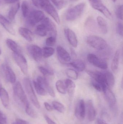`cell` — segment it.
Instances as JSON below:
<instances>
[{"mask_svg": "<svg viewBox=\"0 0 123 124\" xmlns=\"http://www.w3.org/2000/svg\"><path fill=\"white\" fill-rule=\"evenodd\" d=\"M37 7L43 9L52 17L57 24H60V19L58 13L49 0H38Z\"/></svg>", "mask_w": 123, "mask_h": 124, "instance_id": "cell-1", "label": "cell"}, {"mask_svg": "<svg viewBox=\"0 0 123 124\" xmlns=\"http://www.w3.org/2000/svg\"><path fill=\"white\" fill-rule=\"evenodd\" d=\"M87 43L91 47L104 52L108 51V46L107 41L102 38L95 35H90L87 38Z\"/></svg>", "mask_w": 123, "mask_h": 124, "instance_id": "cell-2", "label": "cell"}, {"mask_svg": "<svg viewBox=\"0 0 123 124\" xmlns=\"http://www.w3.org/2000/svg\"><path fill=\"white\" fill-rule=\"evenodd\" d=\"M85 6V3H81L69 9L66 13V20L73 21L78 19L84 12Z\"/></svg>", "mask_w": 123, "mask_h": 124, "instance_id": "cell-3", "label": "cell"}, {"mask_svg": "<svg viewBox=\"0 0 123 124\" xmlns=\"http://www.w3.org/2000/svg\"><path fill=\"white\" fill-rule=\"evenodd\" d=\"M13 90L15 100L19 104L24 106V108L30 104L23 87L19 82L15 84Z\"/></svg>", "mask_w": 123, "mask_h": 124, "instance_id": "cell-4", "label": "cell"}, {"mask_svg": "<svg viewBox=\"0 0 123 124\" xmlns=\"http://www.w3.org/2000/svg\"><path fill=\"white\" fill-rule=\"evenodd\" d=\"M23 82L25 89L31 102L37 108H39L40 105L32 88L29 79L27 77L23 79Z\"/></svg>", "mask_w": 123, "mask_h": 124, "instance_id": "cell-5", "label": "cell"}, {"mask_svg": "<svg viewBox=\"0 0 123 124\" xmlns=\"http://www.w3.org/2000/svg\"><path fill=\"white\" fill-rule=\"evenodd\" d=\"M87 73L97 83L99 84L102 87V91L108 87L105 83V77L104 73L98 71L87 70Z\"/></svg>", "mask_w": 123, "mask_h": 124, "instance_id": "cell-6", "label": "cell"}, {"mask_svg": "<svg viewBox=\"0 0 123 124\" xmlns=\"http://www.w3.org/2000/svg\"><path fill=\"white\" fill-rule=\"evenodd\" d=\"M13 58L17 65L24 74L28 73V65L25 57L21 54L13 53Z\"/></svg>", "mask_w": 123, "mask_h": 124, "instance_id": "cell-7", "label": "cell"}, {"mask_svg": "<svg viewBox=\"0 0 123 124\" xmlns=\"http://www.w3.org/2000/svg\"><path fill=\"white\" fill-rule=\"evenodd\" d=\"M27 17L28 23L32 26H35L45 18L43 12L40 10L32 11L30 13Z\"/></svg>", "mask_w": 123, "mask_h": 124, "instance_id": "cell-8", "label": "cell"}, {"mask_svg": "<svg viewBox=\"0 0 123 124\" xmlns=\"http://www.w3.org/2000/svg\"><path fill=\"white\" fill-rule=\"evenodd\" d=\"M87 60L91 64L99 68L102 69L108 68V64L107 62L94 54H89L87 55Z\"/></svg>", "mask_w": 123, "mask_h": 124, "instance_id": "cell-9", "label": "cell"}, {"mask_svg": "<svg viewBox=\"0 0 123 124\" xmlns=\"http://www.w3.org/2000/svg\"><path fill=\"white\" fill-rule=\"evenodd\" d=\"M28 52L33 59L37 62H40L43 57L42 51L40 47L35 45L28 46Z\"/></svg>", "mask_w": 123, "mask_h": 124, "instance_id": "cell-10", "label": "cell"}, {"mask_svg": "<svg viewBox=\"0 0 123 124\" xmlns=\"http://www.w3.org/2000/svg\"><path fill=\"white\" fill-rule=\"evenodd\" d=\"M86 114V105L83 100L79 101L77 104L75 110V115L80 120L84 119Z\"/></svg>", "mask_w": 123, "mask_h": 124, "instance_id": "cell-11", "label": "cell"}, {"mask_svg": "<svg viewBox=\"0 0 123 124\" xmlns=\"http://www.w3.org/2000/svg\"><path fill=\"white\" fill-rule=\"evenodd\" d=\"M64 34L70 45L74 48H76L78 46V41L75 33L70 28L64 29Z\"/></svg>", "mask_w": 123, "mask_h": 124, "instance_id": "cell-12", "label": "cell"}, {"mask_svg": "<svg viewBox=\"0 0 123 124\" xmlns=\"http://www.w3.org/2000/svg\"><path fill=\"white\" fill-rule=\"evenodd\" d=\"M2 69L6 80L12 84L15 83L16 75L11 68L7 64H4L2 66Z\"/></svg>", "mask_w": 123, "mask_h": 124, "instance_id": "cell-13", "label": "cell"}, {"mask_svg": "<svg viewBox=\"0 0 123 124\" xmlns=\"http://www.w3.org/2000/svg\"><path fill=\"white\" fill-rule=\"evenodd\" d=\"M57 54L60 62L69 63L71 62V58L68 52L62 46H58L56 48Z\"/></svg>", "mask_w": 123, "mask_h": 124, "instance_id": "cell-14", "label": "cell"}, {"mask_svg": "<svg viewBox=\"0 0 123 124\" xmlns=\"http://www.w3.org/2000/svg\"><path fill=\"white\" fill-rule=\"evenodd\" d=\"M37 81L43 87L51 96L52 97H55V93L54 90L46 79L41 76H38L37 78Z\"/></svg>", "mask_w": 123, "mask_h": 124, "instance_id": "cell-15", "label": "cell"}, {"mask_svg": "<svg viewBox=\"0 0 123 124\" xmlns=\"http://www.w3.org/2000/svg\"><path fill=\"white\" fill-rule=\"evenodd\" d=\"M105 98L107 102L110 106H113L116 103V99L115 94L110 88L107 87L103 90Z\"/></svg>", "mask_w": 123, "mask_h": 124, "instance_id": "cell-16", "label": "cell"}, {"mask_svg": "<svg viewBox=\"0 0 123 124\" xmlns=\"http://www.w3.org/2000/svg\"><path fill=\"white\" fill-rule=\"evenodd\" d=\"M92 8L100 12L103 14L106 17L110 19L112 18V14L107 8L103 3L100 2L95 4L91 5Z\"/></svg>", "mask_w": 123, "mask_h": 124, "instance_id": "cell-17", "label": "cell"}, {"mask_svg": "<svg viewBox=\"0 0 123 124\" xmlns=\"http://www.w3.org/2000/svg\"><path fill=\"white\" fill-rule=\"evenodd\" d=\"M87 108L88 119L90 121H93L96 118L97 113L92 101L91 100L87 101Z\"/></svg>", "mask_w": 123, "mask_h": 124, "instance_id": "cell-18", "label": "cell"}, {"mask_svg": "<svg viewBox=\"0 0 123 124\" xmlns=\"http://www.w3.org/2000/svg\"><path fill=\"white\" fill-rule=\"evenodd\" d=\"M0 23L10 34L12 35H15V30L11 23L2 15L0 17Z\"/></svg>", "mask_w": 123, "mask_h": 124, "instance_id": "cell-19", "label": "cell"}, {"mask_svg": "<svg viewBox=\"0 0 123 124\" xmlns=\"http://www.w3.org/2000/svg\"><path fill=\"white\" fill-rule=\"evenodd\" d=\"M66 92H68L70 98H72L74 95L76 89V85L73 81L70 79H66L65 81Z\"/></svg>", "mask_w": 123, "mask_h": 124, "instance_id": "cell-20", "label": "cell"}, {"mask_svg": "<svg viewBox=\"0 0 123 124\" xmlns=\"http://www.w3.org/2000/svg\"><path fill=\"white\" fill-rule=\"evenodd\" d=\"M19 34L29 42L33 41L34 35L32 32L29 29L25 28L20 27L19 28Z\"/></svg>", "mask_w": 123, "mask_h": 124, "instance_id": "cell-21", "label": "cell"}, {"mask_svg": "<svg viewBox=\"0 0 123 124\" xmlns=\"http://www.w3.org/2000/svg\"><path fill=\"white\" fill-rule=\"evenodd\" d=\"M41 23L37 26L35 30V33L39 36L44 37L47 34V28L44 20L41 21Z\"/></svg>", "mask_w": 123, "mask_h": 124, "instance_id": "cell-22", "label": "cell"}, {"mask_svg": "<svg viewBox=\"0 0 123 124\" xmlns=\"http://www.w3.org/2000/svg\"><path fill=\"white\" fill-rule=\"evenodd\" d=\"M97 21L99 28L102 33L106 34L108 32V26L106 20L100 16L97 17Z\"/></svg>", "mask_w": 123, "mask_h": 124, "instance_id": "cell-23", "label": "cell"}, {"mask_svg": "<svg viewBox=\"0 0 123 124\" xmlns=\"http://www.w3.org/2000/svg\"><path fill=\"white\" fill-rule=\"evenodd\" d=\"M120 59V51L117 50L116 51L111 63V68L114 73H116L118 69Z\"/></svg>", "mask_w": 123, "mask_h": 124, "instance_id": "cell-24", "label": "cell"}, {"mask_svg": "<svg viewBox=\"0 0 123 124\" xmlns=\"http://www.w3.org/2000/svg\"><path fill=\"white\" fill-rule=\"evenodd\" d=\"M0 98L3 106L7 108L9 104V96L7 91L3 87L0 90Z\"/></svg>", "mask_w": 123, "mask_h": 124, "instance_id": "cell-25", "label": "cell"}, {"mask_svg": "<svg viewBox=\"0 0 123 124\" xmlns=\"http://www.w3.org/2000/svg\"><path fill=\"white\" fill-rule=\"evenodd\" d=\"M105 77L106 85L109 88H112L115 84V78L113 74L110 71H106L104 73Z\"/></svg>", "mask_w": 123, "mask_h": 124, "instance_id": "cell-26", "label": "cell"}, {"mask_svg": "<svg viewBox=\"0 0 123 124\" xmlns=\"http://www.w3.org/2000/svg\"><path fill=\"white\" fill-rule=\"evenodd\" d=\"M70 65L79 71H82L86 68V64L85 63L81 60L77 59L74 60L70 63Z\"/></svg>", "mask_w": 123, "mask_h": 124, "instance_id": "cell-27", "label": "cell"}, {"mask_svg": "<svg viewBox=\"0 0 123 124\" xmlns=\"http://www.w3.org/2000/svg\"><path fill=\"white\" fill-rule=\"evenodd\" d=\"M6 44L8 47L13 51V53L21 54V50L18 44L13 40L8 39L6 40Z\"/></svg>", "mask_w": 123, "mask_h": 124, "instance_id": "cell-28", "label": "cell"}, {"mask_svg": "<svg viewBox=\"0 0 123 124\" xmlns=\"http://www.w3.org/2000/svg\"><path fill=\"white\" fill-rule=\"evenodd\" d=\"M19 7L20 4L19 2L15 4L12 6L8 14V17L9 19L11 20L14 19L19 9Z\"/></svg>", "mask_w": 123, "mask_h": 124, "instance_id": "cell-29", "label": "cell"}, {"mask_svg": "<svg viewBox=\"0 0 123 124\" xmlns=\"http://www.w3.org/2000/svg\"><path fill=\"white\" fill-rule=\"evenodd\" d=\"M33 85L37 93L41 96H45L47 93L43 87L37 81H33Z\"/></svg>", "mask_w": 123, "mask_h": 124, "instance_id": "cell-30", "label": "cell"}, {"mask_svg": "<svg viewBox=\"0 0 123 124\" xmlns=\"http://www.w3.org/2000/svg\"><path fill=\"white\" fill-rule=\"evenodd\" d=\"M56 87L58 92L60 93L63 94L66 93V90L65 83L62 80H58L56 82Z\"/></svg>", "mask_w": 123, "mask_h": 124, "instance_id": "cell-31", "label": "cell"}, {"mask_svg": "<svg viewBox=\"0 0 123 124\" xmlns=\"http://www.w3.org/2000/svg\"><path fill=\"white\" fill-rule=\"evenodd\" d=\"M43 57L45 58H48L53 55L55 49L50 46H45L42 49Z\"/></svg>", "mask_w": 123, "mask_h": 124, "instance_id": "cell-32", "label": "cell"}, {"mask_svg": "<svg viewBox=\"0 0 123 124\" xmlns=\"http://www.w3.org/2000/svg\"><path fill=\"white\" fill-rule=\"evenodd\" d=\"M22 15L24 17H27L29 15V7L27 1L26 0L22 2L21 6Z\"/></svg>", "mask_w": 123, "mask_h": 124, "instance_id": "cell-33", "label": "cell"}, {"mask_svg": "<svg viewBox=\"0 0 123 124\" xmlns=\"http://www.w3.org/2000/svg\"><path fill=\"white\" fill-rule=\"evenodd\" d=\"M58 10L62 9L66 5L65 0H50Z\"/></svg>", "mask_w": 123, "mask_h": 124, "instance_id": "cell-34", "label": "cell"}, {"mask_svg": "<svg viewBox=\"0 0 123 124\" xmlns=\"http://www.w3.org/2000/svg\"><path fill=\"white\" fill-rule=\"evenodd\" d=\"M53 107L56 110L60 113H63L65 112V106L60 102L57 101H53L52 102Z\"/></svg>", "mask_w": 123, "mask_h": 124, "instance_id": "cell-35", "label": "cell"}, {"mask_svg": "<svg viewBox=\"0 0 123 124\" xmlns=\"http://www.w3.org/2000/svg\"><path fill=\"white\" fill-rule=\"evenodd\" d=\"M66 73L67 76L71 79L76 80L78 79V73L73 69H69L66 70Z\"/></svg>", "mask_w": 123, "mask_h": 124, "instance_id": "cell-36", "label": "cell"}, {"mask_svg": "<svg viewBox=\"0 0 123 124\" xmlns=\"http://www.w3.org/2000/svg\"><path fill=\"white\" fill-rule=\"evenodd\" d=\"M26 113L32 118H35L37 117V115L34 109L32 108L30 104L27 105L25 108Z\"/></svg>", "mask_w": 123, "mask_h": 124, "instance_id": "cell-37", "label": "cell"}, {"mask_svg": "<svg viewBox=\"0 0 123 124\" xmlns=\"http://www.w3.org/2000/svg\"><path fill=\"white\" fill-rule=\"evenodd\" d=\"M38 69L41 73L44 76H52L53 74V72L52 71L45 67L43 66H39L38 67Z\"/></svg>", "mask_w": 123, "mask_h": 124, "instance_id": "cell-38", "label": "cell"}, {"mask_svg": "<svg viewBox=\"0 0 123 124\" xmlns=\"http://www.w3.org/2000/svg\"><path fill=\"white\" fill-rule=\"evenodd\" d=\"M116 16L119 19L123 20V5H119L117 7L116 10Z\"/></svg>", "mask_w": 123, "mask_h": 124, "instance_id": "cell-39", "label": "cell"}, {"mask_svg": "<svg viewBox=\"0 0 123 124\" xmlns=\"http://www.w3.org/2000/svg\"><path fill=\"white\" fill-rule=\"evenodd\" d=\"M56 41V38L51 36L46 39L45 44L48 46H53L55 44Z\"/></svg>", "mask_w": 123, "mask_h": 124, "instance_id": "cell-40", "label": "cell"}, {"mask_svg": "<svg viewBox=\"0 0 123 124\" xmlns=\"http://www.w3.org/2000/svg\"><path fill=\"white\" fill-rule=\"evenodd\" d=\"M116 31L119 35L123 36V24L122 23L119 22L117 24Z\"/></svg>", "mask_w": 123, "mask_h": 124, "instance_id": "cell-41", "label": "cell"}, {"mask_svg": "<svg viewBox=\"0 0 123 124\" xmlns=\"http://www.w3.org/2000/svg\"><path fill=\"white\" fill-rule=\"evenodd\" d=\"M0 124H8L7 118L6 115L0 111Z\"/></svg>", "mask_w": 123, "mask_h": 124, "instance_id": "cell-42", "label": "cell"}, {"mask_svg": "<svg viewBox=\"0 0 123 124\" xmlns=\"http://www.w3.org/2000/svg\"><path fill=\"white\" fill-rule=\"evenodd\" d=\"M92 85L93 87L97 90L99 92H102V89L101 85L97 83L96 82H92Z\"/></svg>", "mask_w": 123, "mask_h": 124, "instance_id": "cell-43", "label": "cell"}, {"mask_svg": "<svg viewBox=\"0 0 123 124\" xmlns=\"http://www.w3.org/2000/svg\"><path fill=\"white\" fill-rule=\"evenodd\" d=\"M16 124H30L25 120L19 118L16 119Z\"/></svg>", "mask_w": 123, "mask_h": 124, "instance_id": "cell-44", "label": "cell"}, {"mask_svg": "<svg viewBox=\"0 0 123 124\" xmlns=\"http://www.w3.org/2000/svg\"><path fill=\"white\" fill-rule=\"evenodd\" d=\"M44 105H45V108L48 111H51L53 110V107L47 102H45L44 103Z\"/></svg>", "mask_w": 123, "mask_h": 124, "instance_id": "cell-45", "label": "cell"}, {"mask_svg": "<svg viewBox=\"0 0 123 124\" xmlns=\"http://www.w3.org/2000/svg\"><path fill=\"white\" fill-rule=\"evenodd\" d=\"M45 119L48 124H57L47 116H45Z\"/></svg>", "mask_w": 123, "mask_h": 124, "instance_id": "cell-46", "label": "cell"}, {"mask_svg": "<svg viewBox=\"0 0 123 124\" xmlns=\"http://www.w3.org/2000/svg\"><path fill=\"white\" fill-rule=\"evenodd\" d=\"M88 0L89 1L91 5L102 2L101 0Z\"/></svg>", "mask_w": 123, "mask_h": 124, "instance_id": "cell-47", "label": "cell"}, {"mask_svg": "<svg viewBox=\"0 0 123 124\" xmlns=\"http://www.w3.org/2000/svg\"><path fill=\"white\" fill-rule=\"evenodd\" d=\"M97 124H108L105 121L100 119H97Z\"/></svg>", "mask_w": 123, "mask_h": 124, "instance_id": "cell-48", "label": "cell"}, {"mask_svg": "<svg viewBox=\"0 0 123 124\" xmlns=\"http://www.w3.org/2000/svg\"><path fill=\"white\" fill-rule=\"evenodd\" d=\"M6 3L8 4L14 3L17 1L18 0H4Z\"/></svg>", "mask_w": 123, "mask_h": 124, "instance_id": "cell-49", "label": "cell"}, {"mask_svg": "<svg viewBox=\"0 0 123 124\" xmlns=\"http://www.w3.org/2000/svg\"><path fill=\"white\" fill-rule=\"evenodd\" d=\"M112 0V1H113V2H115L117 0Z\"/></svg>", "mask_w": 123, "mask_h": 124, "instance_id": "cell-50", "label": "cell"}, {"mask_svg": "<svg viewBox=\"0 0 123 124\" xmlns=\"http://www.w3.org/2000/svg\"><path fill=\"white\" fill-rule=\"evenodd\" d=\"M1 51L0 49V55H1Z\"/></svg>", "mask_w": 123, "mask_h": 124, "instance_id": "cell-51", "label": "cell"}, {"mask_svg": "<svg viewBox=\"0 0 123 124\" xmlns=\"http://www.w3.org/2000/svg\"><path fill=\"white\" fill-rule=\"evenodd\" d=\"M1 85L0 84V90L1 88Z\"/></svg>", "mask_w": 123, "mask_h": 124, "instance_id": "cell-52", "label": "cell"}, {"mask_svg": "<svg viewBox=\"0 0 123 124\" xmlns=\"http://www.w3.org/2000/svg\"><path fill=\"white\" fill-rule=\"evenodd\" d=\"M71 1H75L77 0H71Z\"/></svg>", "mask_w": 123, "mask_h": 124, "instance_id": "cell-53", "label": "cell"}, {"mask_svg": "<svg viewBox=\"0 0 123 124\" xmlns=\"http://www.w3.org/2000/svg\"><path fill=\"white\" fill-rule=\"evenodd\" d=\"M1 14H0V17H1Z\"/></svg>", "mask_w": 123, "mask_h": 124, "instance_id": "cell-54", "label": "cell"}, {"mask_svg": "<svg viewBox=\"0 0 123 124\" xmlns=\"http://www.w3.org/2000/svg\"></svg>", "mask_w": 123, "mask_h": 124, "instance_id": "cell-55", "label": "cell"}]
</instances>
